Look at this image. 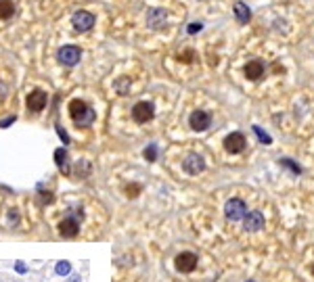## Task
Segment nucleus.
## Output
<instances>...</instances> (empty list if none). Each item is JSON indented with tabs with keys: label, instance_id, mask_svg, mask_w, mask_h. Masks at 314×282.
Wrapping results in <instances>:
<instances>
[{
	"label": "nucleus",
	"instance_id": "nucleus-1",
	"mask_svg": "<svg viewBox=\"0 0 314 282\" xmlns=\"http://www.w3.org/2000/svg\"><path fill=\"white\" fill-rule=\"evenodd\" d=\"M69 115H72V119H74V123L78 128H88V126H92V121L97 119L95 109L88 107V104H86L84 100H80V98L69 102Z\"/></svg>",
	"mask_w": 314,
	"mask_h": 282
},
{
	"label": "nucleus",
	"instance_id": "nucleus-2",
	"mask_svg": "<svg viewBox=\"0 0 314 282\" xmlns=\"http://www.w3.org/2000/svg\"><path fill=\"white\" fill-rule=\"evenodd\" d=\"M57 59H59V63L65 65V67H74V65H78L80 59H82V50H80L78 46H74V44H67V46H63V48L57 52Z\"/></svg>",
	"mask_w": 314,
	"mask_h": 282
},
{
	"label": "nucleus",
	"instance_id": "nucleus-3",
	"mask_svg": "<svg viewBox=\"0 0 314 282\" xmlns=\"http://www.w3.org/2000/svg\"><path fill=\"white\" fill-rule=\"evenodd\" d=\"M224 216L229 218L231 222H239V220H245L247 216V205L243 203L241 199H231L224 207Z\"/></svg>",
	"mask_w": 314,
	"mask_h": 282
},
{
	"label": "nucleus",
	"instance_id": "nucleus-4",
	"mask_svg": "<svg viewBox=\"0 0 314 282\" xmlns=\"http://www.w3.org/2000/svg\"><path fill=\"white\" fill-rule=\"evenodd\" d=\"M72 25H74V29L80 31V33L90 31V29L95 27V15L88 13V11H78V13H74V17H72Z\"/></svg>",
	"mask_w": 314,
	"mask_h": 282
},
{
	"label": "nucleus",
	"instance_id": "nucleus-5",
	"mask_svg": "<svg viewBox=\"0 0 314 282\" xmlns=\"http://www.w3.org/2000/svg\"><path fill=\"white\" fill-rule=\"evenodd\" d=\"M155 115V109H153V104L147 102V100H141V102H136L134 107H132V119L136 123H147L151 121Z\"/></svg>",
	"mask_w": 314,
	"mask_h": 282
},
{
	"label": "nucleus",
	"instance_id": "nucleus-6",
	"mask_svg": "<svg viewBox=\"0 0 314 282\" xmlns=\"http://www.w3.org/2000/svg\"><path fill=\"white\" fill-rule=\"evenodd\" d=\"M247 147V143H245V136H243L241 132H233V134H229L224 138V149L229 151V153H233V155H239V153H243V149Z\"/></svg>",
	"mask_w": 314,
	"mask_h": 282
},
{
	"label": "nucleus",
	"instance_id": "nucleus-7",
	"mask_svg": "<svg viewBox=\"0 0 314 282\" xmlns=\"http://www.w3.org/2000/svg\"><path fill=\"white\" fill-rule=\"evenodd\" d=\"M182 167H184V171H186V173H191V175H197V173H201V171L205 169V161H203V157H201V155H197V153H191V155H186V157H184Z\"/></svg>",
	"mask_w": 314,
	"mask_h": 282
},
{
	"label": "nucleus",
	"instance_id": "nucleus-8",
	"mask_svg": "<svg viewBox=\"0 0 314 282\" xmlns=\"http://www.w3.org/2000/svg\"><path fill=\"white\" fill-rule=\"evenodd\" d=\"M46 102H48V96L42 90H34V92L27 94V109L32 113H40L46 107Z\"/></svg>",
	"mask_w": 314,
	"mask_h": 282
},
{
	"label": "nucleus",
	"instance_id": "nucleus-9",
	"mask_svg": "<svg viewBox=\"0 0 314 282\" xmlns=\"http://www.w3.org/2000/svg\"><path fill=\"white\" fill-rule=\"evenodd\" d=\"M197 268V255L195 253H180L178 257H176V270L178 272H184V274H189V272H193Z\"/></svg>",
	"mask_w": 314,
	"mask_h": 282
},
{
	"label": "nucleus",
	"instance_id": "nucleus-10",
	"mask_svg": "<svg viewBox=\"0 0 314 282\" xmlns=\"http://www.w3.org/2000/svg\"><path fill=\"white\" fill-rule=\"evenodd\" d=\"M189 123L195 132H205L209 128V123H212V119H209V115L205 111H195V113H191Z\"/></svg>",
	"mask_w": 314,
	"mask_h": 282
},
{
	"label": "nucleus",
	"instance_id": "nucleus-11",
	"mask_svg": "<svg viewBox=\"0 0 314 282\" xmlns=\"http://www.w3.org/2000/svg\"><path fill=\"white\" fill-rule=\"evenodd\" d=\"M166 11H162V9H149L147 11V25L151 27V29H162L164 25H166Z\"/></svg>",
	"mask_w": 314,
	"mask_h": 282
},
{
	"label": "nucleus",
	"instance_id": "nucleus-12",
	"mask_svg": "<svg viewBox=\"0 0 314 282\" xmlns=\"http://www.w3.org/2000/svg\"><path fill=\"white\" fill-rule=\"evenodd\" d=\"M78 232H80V224H78L76 218H65L59 224V234L65 236V238H74Z\"/></svg>",
	"mask_w": 314,
	"mask_h": 282
},
{
	"label": "nucleus",
	"instance_id": "nucleus-13",
	"mask_svg": "<svg viewBox=\"0 0 314 282\" xmlns=\"http://www.w3.org/2000/svg\"><path fill=\"white\" fill-rule=\"evenodd\" d=\"M264 228V216L260 214V211H249L245 216V230L247 232H258Z\"/></svg>",
	"mask_w": 314,
	"mask_h": 282
},
{
	"label": "nucleus",
	"instance_id": "nucleus-14",
	"mask_svg": "<svg viewBox=\"0 0 314 282\" xmlns=\"http://www.w3.org/2000/svg\"><path fill=\"white\" fill-rule=\"evenodd\" d=\"M264 63L262 61H249L247 65H245V76H247V80H252V82H258L262 76H264Z\"/></svg>",
	"mask_w": 314,
	"mask_h": 282
},
{
	"label": "nucleus",
	"instance_id": "nucleus-15",
	"mask_svg": "<svg viewBox=\"0 0 314 282\" xmlns=\"http://www.w3.org/2000/svg\"><path fill=\"white\" fill-rule=\"evenodd\" d=\"M233 11H235V19H237L239 23H247V21L252 19V11L247 9L245 3H235V5H233Z\"/></svg>",
	"mask_w": 314,
	"mask_h": 282
},
{
	"label": "nucleus",
	"instance_id": "nucleus-16",
	"mask_svg": "<svg viewBox=\"0 0 314 282\" xmlns=\"http://www.w3.org/2000/svg\"><path fill=\"white\" fill-rule=\"evenodd\" d=\"M55 163L61 169V173H65V175L69 173V155H67L65 149H57L55 151Z\"/></svg>",
	"mask_w": 314,
	"mask_h": 282
},
{
	"label": "nucleus",
	"instance_id": "nucleus-17",
	"mask_svg": "<svg viewBox=\"0 0 314 282\" xmlns=\"http://www.w3.org/2000/svg\"><path fill=\"white\" fill-rule=\"evenodd\" d=\"M13 13H15V5L11 3V0H0V19L3 21L11 19Z\"/></svg>",
	"mask_w": 314,
	"mask_h": 282
},
{
	"label": "nucleus",
	"instance_id": "nucleus-18",
	"mask_svg": "<svg viewBox=\"0 0 314 282\" xmlns=\"http://www.w3.org/2000/svg\"><path fill=\"white\" fill-rule=\"evenodd\" d=\"M115 90H117L119 94H128V92H130V80H128V78H119V80L115 82Z\"/></svg>",
	"mask_w": 314,
	"mask_h": 282
},
{
	"label": "nucleus",
	"instance_id": "nucleus-19",
	"mask_svg": "<svg viewBox=\"0 0 314 282\" xmlns=\"http://www.w3.org/2000/svg\"><path fill=\"white\" fill-rule=\"evenodd\" d=\"M254 132L258 134V138H260V143H264V145H270L272 143V138L264 132V130H262V128H258V126H254Z\"/></svg>",
	"mask_w": 314,
	"mask_h": 282
},
{
	"label": "nucleus",
	"instance_id": "nucleus-20",
	"mask_svg": "<svg viewBox=\"0 0 314 282\" xmlns=\"http://www.w3.org/2000/svg\"><path fill=\"white\" fill-rule=\"evenodd\" d=\"M278 163H281V165H285V167H289V169H291L293 173H298V175L302 173V167H300V165H295V163H293L291 159H281V161H278Z\"/></svg>",
	"mask_w": 314,
	"mask_h": 282
},
{
	"label": "nucleus",
	"instance_id": "nucleus-21",
	"mask_svg": "<svg viewBox=\"0 0 314 282\" xmlns=\"http://www.w3.org/2000/svg\"><path fill=\"white\" fill-rule=\"evenodd\" d=\"M145 159H147V161H155V159H157V147L151 145V147L145 149Z\"/></svg>",
	"mask_w": 314,
	"mask_h": 282
},
{
	"label": "nucleus",
	"instance_id": "nucleus-22",
	"mask_svg": "<svg viewBox=\"0 0 314 282\" xmlns=\"http://www.w3.org/2000/svg\"><path fill=\"white\" fill-rule=\"evenodd\" d=\"M69 272H72V266H69L67 261H59V263H57V274L65 276V274H69Z\"/></svg>",
	"mask_w": 314,
	"mask_h": 282
},
{
	"label": "nucleus",
	"instance_id": "nucleus-23",
	"mask_svg": "<svg viewBox=\"0 0 314 282\" xmlns=\"http://www.w3.org/2000/svg\"><path fill=\"white\" fill-rule=\"evenodd\" d=\"M126 192H128V197H132V199H134V197L138 195V192H141V186H138V184H130V186L126 188Z\"/></svg>",
	"mask_w": 314,
	"mask_h": 282
},
{
	"label": "nucleus",
	"instance_id": "nucleus-24",
	"mask_svg": "<svg viewBox=\"0 0 314 282\" xmlns=\"http://www.w3.org/2000/svg\"><path fill=\"white\" fill-rule=\"evenodd\" d=\"M57 134H59V138L63 140L65 145H69V136H67V132H65V130H63L61 126H57Z\"/></svg>",
	"mask_w": 314,
	"mask_h": 282
},
{
	"label": "nucleus",
	"instance_id": "nucleus-25",
	"mask_svg": "<svg viewBox=\"0 0 314 282\" xmlns=\"http://www.w3.org/2000/svg\"><path fill=\"white\" fill-rule=\"evenodd\" d=\"M180 61H184V63H191L193 61V50H184V55L182 57H178Z\"/></svg>",
	"mask_w": 314,
	"mask_h": 282
},
{
	"label": "nucleus",
	"instance_id": "nucleus-26",
	"mask_svg": "<svg viewBox=\"0 0 314 282\" xmlns=\"http://www.w3.org/2000/svg\"><path fill=\"white\" fill-rule=\"evenodd\" d=\"M13 121H15V117H7V119H3V121H0V128H7V126H11Z\"/></svg>",
	"mask_w": 314,
	"mask_h": 282
},
{
	"label": "nucleus",
	"instance_id": "nucleus-27",
	"mask_svg": "<svg viewBox=\"0 0 314 282\" xmlns=\"http://www.w3.org/2000/svg\"><path fill=\"white\" fill-rule=\"evenodd\" d=\"M199 29H201L199 23H191V25H189V33H195V31H199Z\"/></svg>",
	"mask_w": 314,
	"mask_h": 282
},
{
	"label": "nucleus",
	"instance_id": "nucleus-28",
	"mask_svg": "<svg viewBox=\"0 0 314 282\" xmlns=\"http://www.w3.org/2000/svg\"><path fill=\"white\" fill-rule=\"evenodd\" d=\"M17 272H21V274L25 272V266H23V263H17Z\"/></svg>",
	"mask_w": 314,
	"mask_h": 282
},
{
	"label": "nucleus",
	"instance_id": "nucleus-29",
	"mask_svg": "<svg viewBox=\"0 0 314 282\" xmlns=\"http://www.w3.org/2000/svg\"><path fill=\"white\" fill-rule=\"evenodd\" d=\"M11 222L17 224V211H11Z\"/></svg>",
	"mask_w": 314,
	"mask_h": 282
},
{
	"label": "nucleus",
	"instance_id": "nucleus-30",
	"mask_svg": "<svg viewBox=\"0 0 314 282\" xmlns=\"http://www.w3.org/2000/svg\"><path fill=\"white\" fill-rule=\"evenodd\" d=\"M312 272H314V266H312Z\"/></svg>",
	"mask_w": 314,
	"mask_h": 282
}]
</instances>
